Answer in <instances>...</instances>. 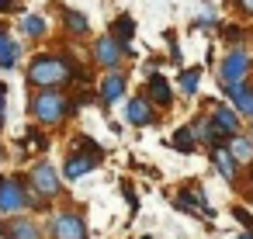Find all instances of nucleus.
<instances>
[{
	"label": "nucleus",
	"instance_id": "f257e3e1",
	"mask_svg": "<svg viewBox=\"0 0 253 239\" xmlns=\"http://www.w3.org/2000/svg\"><path fill=\"white\" fill-rule=\"evenodd\" d=\"M77 77V66L66 59V56H35L32 66H28V83L42 87V90H56L59 83L73 80Z\"/></svg>",
	"mask_w": 253,
	"mask_h": 239
},
{
	"label": "nucleus",
	"instance_id": "f03ea898",
	"mask_svg": "<svg viewBox=\"0 0 253 239\" xmlns=\"http://www.w3.org/2000/svg\"><path fill=\"white\" fill-rule=\"evenodd\" d=\"M70 111H73V101H66L59 90H42V94H35V101H32V115H35L42 125H59Z\"/></svg>",
	"mask_w": 253,
	"mask_h": 239
},
{
	"label": "nucleus",
	"instance_id": "7ed1b4c3",
	"mask_svg": "<svg viewBox=\"0 0 253 239\" xmlns=\"http://www.w3.org/2000/svg\"><path fill=\"white\" fill-rule=\"evenodd\" d=\"M28 187L35 191L32 204H39V208H42L49 198H56V194H59V173L52 170V163H35L32 173H28Z\"/></svg>",
	"mask_w": 253,
	"mask_h": 239
},
{
	"label": "nucleus",
	"instance_id": "20e7f679",
	"mask_svg": "<svg viewBox=\"0 0 253 239\" xmlns=\"http://www.w3.org/2000/svg\"><path fill=\"white\" fill-rule=\"evenodd\" d=\"M52 239H87V222L80 218V211H59L49 225Z\"/></svg>",
	"mask_w": 253,
	"mask_h": 239
},
{
	"label": "nucleus",
	"instance_id": "39448f33",
	"mask_svg": "<svg viewBox=\"0 0 253 239\" xmlns=\"http://www.w3.org/2000/svg\"><path fill=\"white\" fill-rule=\"evenodd\" d=\"M25 204H28V191H25V184L18 177L0 180V211L11 215V211H21Z\"/></svg>",
	"mask_w": 253,
	"mask_h": 239
},
{
	"label": "nucleus",
	"instance_id": "423d86ee",
	"mask_svg": "<svg viewBox=\"0 0 253 239\" xmlns=\"http://www.w3.org/2000/svg\"><path fill=\"white\" fill-rule=\"evenodd\" d=\"M246 73H250V56L243 49H232L222 59V83H243Z\"/></svg>",
	"mask_w": 253,
	"mask_h": 239
},
{
	"label": "nucleus",
	"instance_id": "0eeeda50",
	"mask_svg": "<svg viewBox=\"0 0 253 239\" xmlns=\"http://www.w3.org/2000/svg\"><path fill=\"white\" fill-rule=\"evenodd\" d=\"M122 52H125V45H122L118 39H111V35L97 39V45H94V59H97L101 66H108V70H115V66L122 63Z\"/></svg>",
	"mask_w": 253,
	"mask_h": 239
},
{
	"label": "nucleus",
	"instance_id": "6e6552de",
	"mask_svg": "<svg viewBox=\"0 0 253 239\" xmlns=\"http://www.w3.org/2000/svg\"><path fill=\"white\" fill-rule=\"evenodd\" d=\"M236 163H253V135H243V132H236V135H229L225 139V146H222Z\"/></svg>",
	"mask_w": 253,
	"mask_h": 239
},
{
	"label": "nucleus",
	"instance_id": "1a4fd4ad",
	"mask_svg": "<svg viewBox=\"0 0 253 239\" xmlns=\"http://www.w3.org/2000/svg\"><path fill=\"white\" fill-rule=\"evenodd\" d=\"M225 94L232 97L236 115H250L253 118V87H246V80L243 83H225Z\"/></svg>",
	"mask_w": 253,
	"mask_h": 239
},
{
	"label": "nucleus",
	"instance_id": "9d476101",
	"mask_svg": "<svg viewBox=\"0 0 253 239\" xmlns=\"http://www.w3.org/2000/svg\"><path fill=\"white\" fill-rule=\"evenodd\" d=\"M125 118L132 121V125H153V108H149V101L146 97H132L128 104H125Z\"/></svg>",
	"mask_w": 253,
	"mask_h": 239
},
{
	"label": "nucleus",
	"instance_id": "9b49d317",
	"mask_svg": "<svg viewBox=\"0 0 253 239\" xmlns=\"http://www.w3.org/2000/svg\"><path fill=\"white\" fill-rule=\"evenodd\" d=\"M4 239H42V232L32 218H14L4 225Z\"/></svg>",
	"mask_w": 253,
	"mask_h": 239
},
{
	"label": "nucleus",
	"instance_id": "f8f14e48",
	"mask_svg": "<svg viewBox=\"0 0 253 239\" xmlns=\"http://www.w3.org/2000/svg\"><path fill=\"white\" fill-rule=\"evenodd\" d=\"M211 163H215V170H218L229 184H236V177H239V163H236L222 146H215V149H211Z\"/></svg>",
	"mask_w": 253,
	"mask_h": 239
},
{
	"label": "nucleus",
	"instance_id": "ddd939ff",
	"mask_svg": "<svg viewBox=\"0 0 253 239\" xmlns=\"http://www.w3.org/2000/svg\"><path fill=\"white\" fill-rule=\"evenodd\" d=\"M211 121H215V128H218L225 139L239 132V115H236L232 108H222V104H218V108H215V115H211Z\"/></svg>",
	"mask_w": 253,
	"mask_h": 239
},
{
	"label": "nucleus",
	"instance_id": "4468645a",
	"mask_svg": "<svg viewBox=\"0 0 253 239\" xmlns=\"http://www.w3.org/2000/svg\"><path fill=\"white\" fill-rule=\"evenodd\" d=\"M122 94H125V77L111 70V73L104 77V83H101V101H104V104H115Z\"/></svg>",
	"mask_w": 253,
	"mask_h": 239
},
{
	"label": "nucleus",
	"instance_id": "2eb2a0df",
	"mask_svg": "<svg viewBox=\"0 0 253 239\" xmlns=\"http://www.w3.org/2000/svg\"><path fill=\"white\" fill-rule=\"evenodd\" d=\"M191 132H194V142H208V146H215L218 139H225V135L215 128V121H211V118H198V121L191 125Z\"/></svg>",
	"mask_w": 253,
	"mask_h": 239
},
{
	"label": "nucleus",
	"instance_id": "dca6fc26",
	"mask_svg": "<svg viewBox=\"0 0 253 239\" xmlns=\"http://www.w3.org/2000/svg\"><path fill=\"white\" fill-rule=\"evenodd\" d=\"M94 166H97V159H94V156H87V153H73V156L66 159V177H70V180H77V177L90 173Z\"/></svg>",
	"mask_w": 253,
	"mask_h": 239
},
{
	"label": "nucleus",
	"instance_id": "f3484780",
	"mask_svg": "<svg viewBox=\"0 0 253 239\" xmlns=\"http://www.w3.org/2000/svg\"><path fill=\"white\" fill-rule=\"evenodd\" d=\"M170 97H173V94H170V83H167L160 73H153V77H149V104L167 108V104H170Z\"/></svg>",
	"mask_w": 253,
	"mask_h": 239
},
{
	"label": "nucleus",
	"instance_id": "a211bd4d",
	"mask_svg": "<svg viewBox=\"0 0 253 239\" xmlns=\"http://www.w3.org/2000/svg\"><path fill=\"white\" fill-rule=\"evenodd\" d=\"M14 63H18V42H11L7 32H4V25H0V66L11 70Z\"/></svg>",
	"mask_w": 253,
	"mask_h": 239
},
{
	"label": "nucleus",
	"instance_id": "6ab92c4d",
	"mask_svg": "<svg viewBox=\"0 0 253 239\" xmlns=\"http://www.w3.org/2000/svg\"><path fill=\"white\" fill-rule=\"evenodd\" d=\"M135 35V21L128 18V14H122L118 21H115V32H111V39H118L122 45H128V39Z\"/></svg>",
	"mask_w": 253,
	"mask_h": 239
},
{
	"label": "nucleus",
	"instance_id": "aec40b11",
	"mask_svg": "<svg viewBox=\"0 0 253 239\" xmlns=\"http://www.w3.org/2000/svg\"><path fill=\"white\" fill-rule=\"evenodd\" d=\"M21 28H25V35H28V39H39V35H45V21H42L39 14H28Z\"/></svg>",
	"mask_w": 253,
	"mask_h": 239
},
{
	"label": "nucleus",
	"instance_id": "412c9836",
	"mask_svg": "<svg viewBox=\"0 0 253 239\" xmlns=\"http://www.w3.org/2000/svg\"><path fill=\"white\" fill-rule=\"evenodd\" d=\"M170 146H177L180 153H191V149H194V132H191V128H180V132L170 139Z\"/></svg>",
	"mask_w": 253,
	"mask_h": 239
},
{
	"label": "nucleus",
	"instance_id": "4be33fe9",
	"mask_svg": "<svg viewBox=\"0 0 253 239\" xmlns=\"http://www.w3.org/2000/svg\"><path fill=\"white\" fill-rule=\"evenodd\" d=\"M198 77H201V70H194V66L180 73V87H184V94H194V90H198Z\"/></svg>",
	"mask_w": 253,
	"mask_h": 239
},
{
	"label": "nucleus",
	"instance_id": "5701e85b",
	"mask_svg": "<svg viewBox=\"0 0 253 239\" xmlns=\"http://www.w3.org/2000/svg\"><path fill=\"white\" fill-rule=\"evenodd\" d=\"M66 28L77 32V35H84V32H87V18L77 14V11H66Z\"/></svg>",
	"mask_w": 253,
	"mask_h": 239
},
{
	"label": "nucleus",
	"instance_id": "b1692460",
	"mask_svg": "<svg viewBox=\"0 0 253 239\" xmlns=\"http://www.w3.org/2000/svg\"><path fill=\"white\" fill-rule=\"evenodd\" d=\"M28 146H32V149H45V146H49V139H45L42 132H35V128H32V132H28Z\"/></svg>",
	"mask_w": 253,
	"mask_h": 239
},
{
	"label": "nucleus",
	"instance_id": "393cba45",
	"mask_svg": "<svg viewBox=\"0 0 253 239\" xmlns=\"http://www.w3.org/2000/svg\"><path fill=\"white\" fill-rule=\"evenodd\" d=\"M232 215H236V218H239V222H243V225H246V229H250V232H253V215H250V211H246V208H236V211H232Z\"/></svg>",
	"mask_w": 253,
	"mask_h": 239
},
{
	"label": "nucleus",
	"instance_id": "a878e982",
	"mask_svg": "<svg viewBox=\"0 0 253 239\" xmlns=\"http://www.w3.org/2000/svg\"><path fill=\"white\" fill-rule=\"evenodd\" d=\"M236 4H239V7H243V11H246V14L253 18V0H236Z\"/></svg>",
	"mask_w": 253,
	"mask_h": 239
},
{
	"label": "nucleus",
	"instance_id": "bb28decb",
	"mask_svg": "<svg viewBox=\"0 0 253 239\" xmlns=\"http://www.w3.org/2000/svg\"><path fill=\"white\" fill-rule=\"evenodd\" d=\"M0 11H14V0H0Z\"/></svg>",
	"mask_w": 253,
	"mask_h": 239
},
{
	"label": "nucleus",
	"instance_id": "cd10ccee",
	"mask_svg": "<svg viewBox=\"0 0 253 239\" xmlns=\"http://www.w3.org/2000/svg\"><path fill=\"white\" fill-rule=\"evenodd\" d=\"M0 125H4V87H0Z\"/></svg>",
	"mask_w": 253,
	"mask_h": 239
},
{
	"label": "nucleus",
	"instance_id": "c85d7f7f",
	"mask_svg": "<svg viewBox=\"0 0 253 239\" xmlns=\"http://www.w3.org/2000/svg\"><path fill=\"white\" fill-rule=\"evenodd\" d=\"M239 239H253V232H243V236H239Z\"/></svg>",
	"mask_w": 253,
	"mask_h": 239
},
{
	"label": "nucleus",
	"instance_id": "c756f323",
	"mask_svg": "<svg viewBox=\"0 0 253 239\" xmlns=\"http://www.w3.org/2000/svg\"><path fill=\"white\" fill-rule=\"evenodd\" d=\"M0 163H4V149H0Z\"/></svg>",
	"mask_w": 253,
	"mask_h": 239
},
{
	"label": "nucleus",
	"instance_id": "7c9ffc66",
	"mask_svg": "<svg viewBox=\"0 0 253 239\" xmlns=\"http://www.w3.org/2000/svg\"><path fill=\"white\" fill-rule=\"evenodd\" d=\"M142 239H153V236H142Z\"/></svg>",
	"mask_w": 253,
	"mask_h": 239
}]
</instances>
